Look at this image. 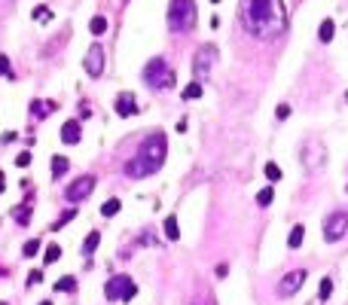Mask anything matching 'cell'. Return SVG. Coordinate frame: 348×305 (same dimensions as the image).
<instances>
[{
  "mask_svg": "<svg viewBox=\"0 0 348 305\" xmlns=\"http://www.w3.org/2000/svg\"><path fill=\"white\" fill-rule=\"evenodd\" d=\"M238 15H242V24L251 37L269 40V37H275L287 27L284 0H242Z\"/></svg>",
  "mask_w": 348,
  "mask_h": 305,
  "instance_id": "cell-1",
  "label": "cell"
},
{
  "mask_svg": "<svg viewBox=\"0 0 348 305\" xmlns=\"http://www.w3.org/2000/svg\"><path fill=\"white\" fill-rule=\"evenodd\" d=\"M165 153H168L165 134H162V131H150V134L144 137V144L138 147V153L125 162V174H128L131 180H141V177L156 174V171L165 165Z\"/></svg>",
  "mask_w": 348,
  "mask_h": 305,
  "instance_id": "cell-2",
  "label": "cell"
},
{
  "mask_svg": "<svg viewBox=\"0 0 348 305\" xmlns=\"http://www.w3.org/2000/svg\"><path fill=\"white\" fill-rule=\"evenodd\" d=\"M168 27L174 34H186L196 27V0H171L168 3Z\"/></svg>",
  "mask_w": 348,
  "mask_h": 305,
  "instance_id": "cell-3",
  "label": "cell"
},
{
  "mask_svg": "<svg viewBox=\"0 0 348 305\" xmlns=\"http://www.w3.org/2000/svg\"><path fill=\"white\" fill-rule=\"evenodd\" d=\"M144 82L150 86V89H171L174 86V70H171V64L165 61V58H153V61H147V67H144Z\"/></svg>",
  "mask_w": 348,
  "mask_h": 305,
  "instance_id": "cell-4",
  "label": "cell"
},
{
  "mask_svg": "<svg viewBox=\"0 0 348 305\" xmlns=\"http://www.w3.org/2000/svg\"><path fill=\"white\" fill-rule=\"evenodd\" d=\"M135 293H138V284H135L128 275H116V278H110V281L104 284V296H107L110 302H131Z\"/></svg>",
  "mask_w": 348,
  "mask_h": 305,
  "instance_id": "cell-5",
  "label": "cell"
},
{
  "mask_svg": "<svg viewBox=\"0 0 348 305\" xmlns=\"http://www.w3.org/2000/svg\"><path fill=\"white\" fill-rule=\"evenodd\" d=\"M95 177L92 174H83V177H76L73 183H67L64 186V199L70 202V205H76V202H86L89 196H92V189H95Z\"/></svg>",
  "mask_w": 348,
  "mask_h": 305,
  "instance_id": "cell-6",
  "label": "cell"
},
{
  "mask_svg": "<svg viewBox=\"0 0 348 305\" xmlns=\"http://www.w3.org/2000/svg\"><path fill=\"white\" fill-rule=\"evenodd\" d=\"M348 232V211H333L327 220H324V241H342Z\"/></svg>",
  "mask_w": 348,
  "mask_h": 305,
  "instance_id": "cell-7",
  "label": "cell"
},
{
  "mask_svg": "<svg viewBox=\"0 0 348 305\" xmlns=\"http://www.w3.org/2000/svg\"><path fill=\"white\" fill-rule=\"evenodd\" d=\"M214 61H217V49H214L211 43H202L199 52H196V58H193V70H196V76H199V79L208 76L211 67H214Z\"/></svg>",
  "mask_w": 348,
  "mask_h": 305,
  "instance_id": "cell-8",
  "label": "cell"
},
{
  "mask_svg": "<svg viewBox=\"0 0 348 305\" xmlns=\"http://www.w3.org/2000/svg\"><path fill=\"white\" fill-rule=\"evenodd\" d=\"M83 67H86L89 76H101V73H104V46H101V43H92V46L86 49Z\"/></svg>",
  "mask_w": 348,
  "mask_h": 305,
  "instance_id": "cell-9",
  "label": "cell"
},
{
  "mask_svg": "<svg viewBox=\"0 0 348 305\" xmlns=\"http://www.w3.org/2000/svg\"><path fill=\"white\" fill-rule=\"evenodd\" d=\"M303 281H306V272H303V269H297V272L284 275V278H281V284H278V296H293V293L303 287Z\"/></svg>",
  "mask_w": 348,
  "mask_h": 305,
  "instance_id": "cell-10",
  "label": "cell"
},
{
  "mask_svg": "<svg viewBox=\"0 0 348 305\" xmlns=\"http://www.w3.org/2000/svg\"><path fill=\"white\" fill-rule=\"evenodd\" d=\"M122 119H128V116H135L138 113V98L131 95V92H122L119 98H116V107H113Z\"/></svg>",
  "mask_w": 348,
  "mask_h": 305,
  "instance_id": "cell-11",
  "label": "cell"
},
{
  "mask_svg": "<svg viewBox=\"0 0 348 305\" xmlns=\"http://www.w3.org/2000/svg\"><path fill=\"white\" fill-rule=\"evenodd\" d=\"M79 137H83L79 119H67V122L61 125V141H64V144H79Z\"/></svg>",
  "mask_w": 348,
  "mask_h": 305,
  "instance_id": "cell-12",
  "label": "cell"
},
{
  "mask_svg": "<svg viewBox=\"0 0 348 305\" xmlns=\"http://www.w3.org/2000/svg\"><path fill=\"white\" fill-rule=\"evenodd\" d=\"M333 37H336V21L333 18H324L321 27H318V40L321 43H333Z\"/></svg>",
  "mask_w": 348,
  "mask_h": 305,
  "instance_id": "cell-13",
  "label": "cell"
},
{
  "mask_svg": "<svg viewBox=\"0 0 348 305\" xmlns=\"http://www.w3.org/2000/svg\"><path fill=\"white\" fill-rule=\"evenodd\" d=\"M52 110H55L52 101H31V116H34V119H46Z\"/></svg>",
  "mask_w": 348,
  "mask_h": 305,
  "instance_id": "cell-14",
  "label": "cell"
},
{
  "mask_svg": "<svg viewBox=\"0 0 348 305\" xmlns=\"http://www.w3.org/2000/svg\"><path fill=\"white\" fill-rule=\"evenodd\" d=\"M98 244H101V232H89V235H86V241H83V257L89 260V257L98 251Z\"/></svg>",
  "mask_w": 348,
  "mask_h": 305,
  "instance_id": "cell-15",
  "label": "cell"
},
{
  "mask_svg": "<svg viewBox=\"0 0 348 305\" xmlns=\"http://www.w3.org/2000/svg\"><path fill=\"white\" fill-rule=\"evenodd\" d=\"M12 220H15L18 226H28V223H31V202H24V205H18V208L12 211Z\"/></svg>",
  "mask_w": 348,
  "mask_h": 305,
  "instance_id": "cell-16",
  "label": "cell"
},
{
  "mask_svg": "<svg viewBox=\"0 0 348 305\" xmlns=\"http://www.w3.org/2000/svg\"><path fill=\"white\" fill-rule=\"evenodd\" d=\"M165 238H168V241H177V238H180V226H177V217H174V214L165 217Z\"/></svg>",
  "mask_w": 348,
  "mask_h": 305,
  "instance_id": "cell-17",
  "label": "cell"
},
{
  "mask_svg": "<svg viewBox=\"0 0 348 305\" xmlns=\"http://www.w3.org/2000/svg\"><path fill=\"white\" fill-rule=\"evenodd\" d=\"M303 238H306V226H293V229H290V235H287V247H290V251H297V247L303 244Z\"/></svg>",
  "mask_w": 348,
  "mask_h": 305,
  "instance_id": "cell-18",
  "label": "cell"
},
{
  "mask_svg": "<svg viewBox=\"0 0 348 305\" xmlns=\"http://www.w3.org/2000/svg\"><path fill=\"white\" fill-rule=\"evenodd\" d=\"M64 174H67V159L64 156H52V177L61 180Z\"/></svg>",
  "mask_w": 348,
  "mask_h": 305,
  "instance_id": "cell-19",
  "label": "cell"
},
{
  "mask_svg": "<svg viewBox=\"0 0 348 305\" xmlns=\"http://www.w3.org/2000/svg\"><path fill=\"white\" fill-rule=\"evenodd\" d=\"M89 31H92L95 37H101V34L107 31V18H104V15H95V18L89 21Z\"/></svg>",
  "mask_w": 348,
  "mask_h": 305,
  "instance_id": "cell-20",
  "label": "cell"
},
{
  "mask_svg": "<svg viewBox=\"0 0 348 305\" xmlns=\"http://www.w3.org/2000/svg\"><path fill=\"white\" fill-rule=\"evenodd\" d=\"M119 208H122V205H119V199H107V202L101 205V214H104V217H116V214H119Z\"/></svg>",
  "mask_w": 348,
  "mask_h": 305,
  "instance_id": "cell-21",
  "label": "cell"
},
{
  "mask_svg": "<svg viewBox=\"0 0 348 305\" xmlns=\"http://www.w3.org/2000/svg\"><path fill=\"white\" fill-rule=\"evenodd\" d=\"M55 290H58V293H70V290H76V278H70V275H67V278H58V281H55Z\"/></svg>",
  "mask_w": 348,
  "mask_h": 305,
  "instance_id": "cell-22",
  "label": "cell"
},
{
  "mask_svg": "<svg viewBox=\"0 0 348 305\" xmlns=\"http://www.w3.org/2000/svg\"><path fill=\"white\" fill-rule=\"evenodd\" d=\"M272 199H275V189H272V186H266V189H260L257 205H260V208H269V205H272Z\"/></svg>",
  "mask_w": 348,
  "mask_h": 305,
  "instance_id": "cell-23",
  "label": "cell"
},
{
  "mask_svg": "<svg viewBox=\"0 0 348 305\" xmlns=\"http://www.w3.org/2000/svg\"><path fill=\"white\" fill-rule=\"evenodd\" d=\"M58 260H61V247H58V244H49V247H46L43 263H46V266H52V263H58Z\"/></svg>",
  "mask_w": 348,
  "mask_h": 305,
  "instance_id": "cell-24",
  "label": "cell"
},
{
  "mask_svg": "<svg viewBox=\"0 0 348 305\" xmlns=\"http://www.w3.org/2000/svg\"><path fill=\"white\" fill-rule=\"evenodd\" d=\"M333 293V278H321V287H318V299H330Z\"/></svg>",
  "mask_w": 348,
  "mask_h": 305,
  "instance_id": "cell-25",
  "label": "cell"
},
{
  "mask_svg": "<svg viewBox=\"0 0 348 305\" xmlns=\"http://www.w3.org/2000/svg\"><path fill=\"white\" fill-rule=\"evenodd\" d=\"M193 101V98H202V82H190L186 89H183V101Z\"/></svg>",
  "mask_w": 348,
  "mask_h": 305,
  "instance_id": "cell-26",
  "label": "cell"
},
{
  "mask_svg": "<svg viewBox=\"0 0 348 305\" xmlns=\"http://www.w3.org/2000/svg\"><path fill=\"white\" fill-rule=\"evenodd\" d=\"M21 254H24V257H37V254H40V238H31V241H24Z\"/></svg>",
  "mask_w": 348,
  "mask_h": 305,
  "instance_id": "cell-27",
  "label": "cell"
},
{
  "mask_svg": "<svg viewBox=\"0 0 348 305\" xmlns=\"http://www.w3.org/2000/svg\"><path fill=\"white\" fill-rule=\"evenodd\" d=\"M49 18H52V9H49V6H37V9H34V21H43V24H46Z\"/></svg>",
  "mask_w": 348,
  "mask_h": 305,
  "instance_id": "cell-28",
  "label": "cell"
},
{
  "mask_svg": "<svg viewBox=\"0 0 348 305\" xmlns=\"http://www.w3.org/2000/svg\"><path fill=\"white\" fill-rule=\"evenodd\" d=\"M266 177H269L272 183H278V180H281V168H278L275 162H269V165H266Z\"/></svg>",
  "mask_w": 348,
  "mask_h": 305,
  "instance_id": "cell-29",
  "label": "cell"
},
{
  "mask_svg": "<svg viewBox=\"0 0 348 305\" xmlns=\"http://www.w3.org/2000/svg\"><path fill=\"white\" fill-rule=\"evenodd\" d=\"M73 217H76V211H73V208H70V211H64V214L58 217V223H55V229H61V226H64V223H70Z\"/></svg>",
  "mask_w": 348,
  "mask_h": 305,
  "instance_id": "cell-30",
  "label": "cell"
},
{
  "mask_svg": "<svg viewBox=\"0 0 348 305\" xmlns=\"http://www.w3.org/2000/svg\"><path fill=\"white\" fill-rule=\"evenodd\" d=\"M15 165H18V168H28V165H31V153H28V150L18 153V156H15Z\"/></svg>",
  "mask_w": 348,
  "mask_h": 305,
  "instance_id": "cell-31",
  "label": "cell"
},
{
  "mask_svg": "<svg viewBox=\"0 0 348 305\" xmlns=\"http://www.w3.org/2000/svg\"><path fill=\"white\" fill-rule=\"evenodd\" d=\"M43 281V269H34L31 275H28V287H34V284H40Z\"/></svg>",
  "mask_w": 348,
  "mask_h": 305,
  "instance_id": "cell-32",
  "label": "cell"
},
{
  "mask_svg": "<svg viewBox=\"0 0 348 305\" xmlns=\"http://www.w3.org/2000/svg\"><path fill=\"white\" fill-rule=\"evenodd\" d=\"M0 76H15V73L9 70V58H6V55H0Z\"/></svg>",
  "mask_w": 348,
  "mask_h": 305,
  "instance_id": "cell-33",
  "label": "cell"
},
{
  "mask_svg": "<svg viewBox=\"0 0 348 305\" xmlns=\"http://www.w3.org/2000/svg\"><path fill=\"white\" fill-rule=\"evenodd\" d=\"M275 116H278V119H287V116H290V107H287V104H278Z\"/></svg>",
  "mask_w": 348,
  "mask_h": 305,
  "instance_id": "cell-34",
  "label": "cell"
},
{
  "mask_svg": "<svg viewBox=\"0 0 348 305\" xmlns=\"http://www.w3.org/2000/svg\"><path fill=\"white\" fill-rule=\"evenodd\" d=\"M89 113H92L89 104H79V119H89Z\"/></svg>",
  "mask_w": 348,
  "mask_h": 305,
  "instance_id": "cell-35",
  "label": "cell"
},
{
  "mask_svg": "<svg viewBox=\"0 0 348 305\" xmlns=\"http://www.w3.org/2000/svg\"><path fill=\"white\" fill-rule=\"evenodd\" d=\"M6 189V177H3V171H0V192Z\"/></svg>",
  "mask_w": 348,
  "mask_h": 305,
  "instance_id": "cell-36",
  "label": "cell"
},
{
  "mask_svg": "<svg viewBox=\"0 0 348 305\" xmlns=\"http://www.w3.org/2000/svg\"><path fill=\"white\" fill-rule=\"evenodd\" d=\"M40 305H52V302H40Z\"/></svg>",
  "mask_w": 348,
  "mask_h": 305,
  "instance_id": "cell-37",
  "label": "cell"
},
{
  "mask_svg": "<svg viewBox=\"0 0 348 305\" xmlns=\"http://www.w3.org/2000/svg\"><path fill=\"white\" fill-rule=\"evenodd\" d=\"M211 3H220V0H211Z\"/></svg>",
  "mask_w": 348,
  "mask_h": 305,
  "instance_id": "cell-38",
  "label": "cell"
}]
</instances>
